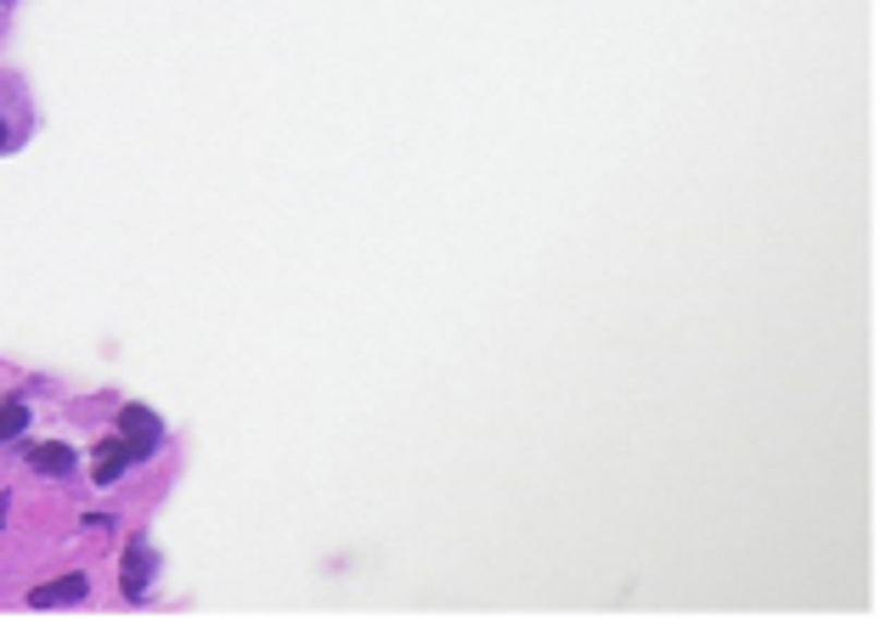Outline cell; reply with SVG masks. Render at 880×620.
Segmentation results:
<instances>
[{
	"mask_svg": "<svg viewBox=\"0 0 880 620\" xmlns=\"http://www.w3.org/2000/svg\"><path fill=\"white\" fill-rule=\"evenodd\" d=\"M119 440H124L130 463H147V457L158 451V440H165V423H158L147 406H124L119 412Z\"/></svg>",
	"mask_w": 880,
	"mask_h": 620,
	"instance_id": "6da1fadb",
	"label": "cell"
},
{
	"mask_svg": "<svg viewBox=\"0 0 880 620\" xmlns=\"http://www.w3.org/2000/svg\"><path fill=\"white\" fill-rule=\"evenodd\" d=\"M147 581H153V547L147 542H130V552H124V593L130 598H147Z\"/></svg>",
	"mask_w": 880,
	"mask_h": 620,
	"instance_id": "7a4b0ae2",
	"label": "cell"
},
{
	"mask_svg": "<svg viewBox=\"0 0 880 620\" xmlns=\"http://www.w3.org/2000/svg\"><path fill=\"white\" fill-rule=\"evenodd\" d=\"M80 598H85V575H62V581L40 586V593H28L35 609H62V604H80Z\"/></svg>",
	"mask_w": 880,
	"mask_h": 620,
	"instance_id": "3957f363",
	"label": "cell"
},
{
	"mask_svg": "<svg viewBox=\"0 0 880 620\" xmlns=\"http://www.w3.org/2000/svg\"><path fill=\"white\" fill-rule=\"evenodd\" d=\"M124 463H130V457H124V440H108L103 451H96V463H91V479H96V485H113Z\"/></svg>",
	"mask_w": 880,
	"mask_h": 620,
	"instance_id": "277c9868",
	"label": "cell"
},
{
	"mask_svg": "<svg viewBox=\"0 0 880 620\" xmlns=\"http://www.w3.org/2000/svg\"><path fill=\"white\" fill-rule=\"evenodd\" d=\"M28 463L57 479V474H74V451L69 446H35V451H28Z\"/></svg>",
	"mask_w": 880,
	"mask_h": 620,
	"instance_id": "5b68a950",
	"label": "cell"
},
{
	"mask_svg": "<svg viewBox=\"0 0 880 620\" xmlns=\"http://www.w3.org/2000/svg\"><path fill=\"white\" fill-rule=\"evenodd\" d=\"M28 417H35V412H28L23 401H7V406H0V440H17L28 429Z\"/></svg>",
	"mask_w": 880,
	"mask_h": 620,
	"instance_id": "8992f818",
	"label": "cell"
},
{
	"mask_svg": "<svg viewBox=\"0 0 880 620\" xmlns=\"http://www.w3.org/2000/svg\"><path fill=\"white\" fill-rule=\"evenodd\" d=\"M12 147V130H7V119H0V153H7Z\"/></svg>",
	"mask_w": 880,
	"mask_h": 620,
	"instance_id": "52a82bcc",
	"label": "cell"
},
{
	"mask_svg": "<svg viewBox=\"0 0 880 620\" xmlns=\"http://www.w3.org/2000/svg\"><path fill=\"white\" fill-rule=\"evenodd\" d=\"M0 519H7V497H0Z\"/></svg>",
	"mask_w": 880,
	"mask_h": 620,
	"instance_id": "ba28073f",
	"label": "cell"
}]
</instances>
